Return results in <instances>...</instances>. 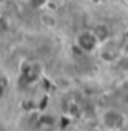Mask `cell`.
Segmentation results:
<instances>
[{
  "label": "cell",
  "instance_id": "1",
  "mask_svg": "<svg viewBox=\"0 0 128 131\" xmlns=\"http://www.w3.org/2000/svg\"><path fill=\"white\" fill-rule=\"evenodd\" d=\"M98 41L99 40L97 39L94 32H83V33L79 36V43H80V46L83 48H85V50H91V48H94Z\"/></svg>",
  "mask_w": 128,
  "mask_h": 131
},
{
  "label": "cell",
  "instance_id": "2",
  "mask_svg": "<svg viewBox=\"0 0 128 131\" xmlns=\"http://www.w3.org/2000/svg\"><path fill=\"white\" fill-rule=\"evenodd\" d=\"M40 21H41V24H44V25H50V26H54L55 25V18L51 15V14H43V15L40 17Z\"/></svg>",
  "mask_w": 128,
  "mask_h": 131
},
{
  "label": "cell",
  "instance_id": "3",
  "mask_svg": "<svg viewBox=\"0 0 128 131\" xmlns=\"http://www.w3.org/2000/svg\"><path fill=\"white\" fill-rule=\"evenodd\" d=\"M124 2H125V3H128V0H124Z\"/></svg>",
  "mask_w": 128,
  "mask_h": 131
}]
</instances>
